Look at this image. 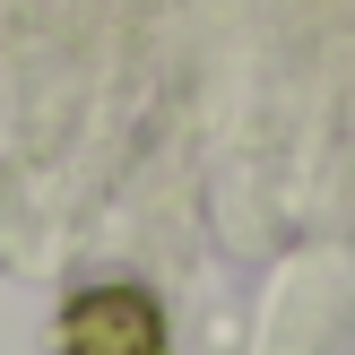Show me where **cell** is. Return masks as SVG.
<instances>
[{"mask_svg":"<svg viewBox=\"0 0 355 355\" xmlns=\"http://www.w3.org/2000/svg\"><path fill=\"white\" fill-rule=\"evenodd\" d=\"M61 355H165V304L148 286H87L61 304Z\"/></svg>","mask_w":355,"mask_h":355,"instance_id":"obj_1","label":"cell"}]
</instances>
